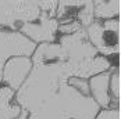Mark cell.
Masks as SVG:
<instances>
[{"mask_svg": "<svg viewBox=\"0 0 121 119\" xmlns=\"http://www.w3.org/2000/svg\"><path fill=\"white\" fill-rule=\"evenodd\" d=\"M32 69L14 94L21 112L15 119H95L100 108L91 94L70 84L109 71L113 62L89 43L85 29L60 35L54 43L38 44Z\"/></svg>", "mask_w": 121, "mask_h": 119, "instance_id": "cell-1", "label": "cell"}, {"mask_svg": "<svg viewBox=\"0 0 121 119\" xmlns=\"http://www.w3.org/2000/svg\"><path fill=\"white\" fill-rule=\"evenodd\" d=\"M89 43L97 53L111 61L113 56L118 60L120 54V18L97 21L95 20L86 29ZM113 62V61H111Z\"/></svg>", "mask_w": 121, "mask_h": 119, "instance_id": "cell-2", "label": "cell"}, {"mask_svg": "<svg viewBox=\"0 0 121 119\" xmlns=\"http://www.w3.org/2000/svg\"><path fill=\"white\" fill-rule=\"evenodd\" d=\"M42 10L38 1H0V29L20 32L25 24L40 18Z\"/></svg>", "mask_w": 121, "mask_h": 119, "instance_id": "cell-3", "label": "cell"}, {"mask_svg": "<svg viewBox=\"0 0 121 119\" xmlns=\"http://www.w3.org/2000/svg\"><path fill=\"white\" fill-rule=\"evenodd\" d=\"M36 48V44L26 39L20 32H13L0 29V84H1V71L4 62L15 56L31 57Z\"/></svg>", "mask_w": 121, "mask_h": 119, "instance_id": "cell-4", "label": "cell"}, {"mask_svg": "<svg viewBox=\"0 0 121 119\" xmlns=\"http://www.w3.org/2000/svg\"><path fill=\"white\" fill-rule=\"evenodd\" d=\"M59 26L60 24L54 17L43 11L38 21L25 24L20 29V33L34 42L36 46L42 43H54L59 37Z\"/></svg>", "mask_w": 121, "mask_h": 119, "instance_id": "cell-5", "label": "cell"}, {"mask_svg": "<svg viewBox=\"0 0 121 119\" xmlns=\"http://www.w3.org/2000/svg\"><path fill=\"white\" fill-rule=\"evenodd\" d=\"M32 69V60L31 57L24 56H15L9 58L1 71V84L10 87L11 90L17 91L21 84L28 78L29 72Z\"/></svg>", "mask_w": 121, "mask_h": 119, "instance_id": "cell-6", "label": "cell"}, {"mask_svg": "<svg viewBox=\"0 0 121 119\" xmlns=\"http://www.w3.org/2000/svg\"><path fill=\"white\" fill-rule=\"evenodd\" d=\"M110 75H111V68L109 71H104V72L93 75L88 80L91 97L95 100V103L99 105L100 109L113 108L111 107V95H110V91H109Z\"/></svg>", "mask_w": 121, "mask_h": 119, "instance_id": "cell-7", "label": "cell"}, {"mask_svg": "<svg viewBox=\"0 0 121 119\" xmlns=\"http://www.w3.org/2000/svg\"><path fill=\"white\" fill-rule=\"evenodd\" d=\"M93 17L97 21L120 18V0H93Z\"/></svg>", "mask_w": 121, "mask_h": 119, "instance_id": "cell-8", "label": "cell"}, {"mask_svg": "<svg viewBox=\"0 0 121 119\" xmlns=\"http://www.w3.org/2000/svg\"><path fill=\"white\" fill-rule=\"evenodd\" d=\"M109 91L111 95V107L120 108V67L118 65L111 67Z\"/></svg>", "mask_w": 121, "mask_h": 119, "instance_id": "cell-9", "label": "cell"}, {"mask_svg": "<svg viewBox=\"0 0 121 119\" xmlns=\"http://www.w3.org/2000/svg\"><path fill=\"white\" fill-rule=\"evenodd\" d=\"M79 29H82V26L79 25V22H78V21H73V22H70V24L60 25L57 33H59V36L60 35H71V33H75V32L79 31Z\"/></svg>", "mask_w": 121, "mask_h": 119, "instance_id": "cell-10", "label": "cell"}, {"mask_svg": "<svg viewBox=\"0 0 121 119\" xmlns=\"http://www.w3.org/2000/svg\"><path fill=\"white\" fill-rule=\"evenodd\" d=\"M95 119H120V108L100 109Z\"/></svg>", "mask_w": 121, "mask_h": 119, "instance_id": "cell-11", "label": "cell"}]
</instances>
